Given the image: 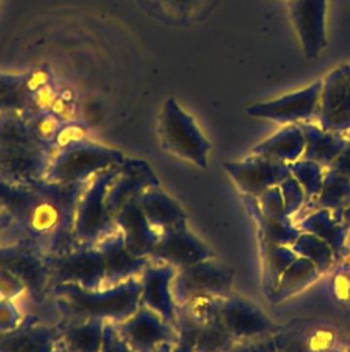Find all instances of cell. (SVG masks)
Listing matches in <instances>:
<instances>
[{
    "instance_id": "1",
    "label": "cell",
    "mask_w": 350,
    "mask_h": 352,
    "mask_svg": "<svg viewBox=\"0 0 350 352\" xmlns=\"http://www.w3.org/2000/svg\"><path fill=\"white\" fill-rule=\"evenodd\" d=\"M86 183L18 184L0 179V206L15 221L21 242L45 256L59 254L77 245L74 216Z\"/></svg>"
},
{
    "instance_id": "2",
    "label": "cell",
    "mask_w": 350,
    "mask_h": 352,
    "mask_svg": "<svg viewBox=\"0 0 350 352\" xmlns=\"http://www.w3.org/2000/svg\"><path fill=\"white\" fill-rule=\"evenodd\" d=\"M55 153L38 129L36 110L0 114V179L36 184L44 180Z\"/></svg>"
},
{
    "instance_id": "3",
    "label": "cell",
    "mask_w": 350,
    "mask_h": 352,
    "mask_svg": "<svg viewBox=\"0 0 350 352\" xmlns=\"http://www.w3.org/2000/svg\"><path fill=\"white\" fill-rule=\"evenodd\" d=\"M51 298L59 318L91 319L117 324L140 307V280L132 278L99 289L58 283L51 289Z\"/></svg>"
},
{
    "instance_id": "4",
    "label": "cell",
    "mask_w": 350,
    "mask_h": 352,
    "mask_svg": "<svg viewBox=\"0 0 350 352\" xmlns=\"http://www.w3.org/2000/svg\"><path fill=\"white\" fill-rule=\"evenodd\" d=\"M158 138L169 154L200 169L207 168L210 142L196 120L174 98H166L158 117Z\"/></svg>"
},
{
    "instance_id": "5",
    "label": "cell",
    "mask_w": 350,
    "mask_h": 352,
    "mask_svg": "<svg viewBox=\"0 0 350 352\" xmlns=\"http://www.w3.org/2000/svg\"><path fill=\"white\" fill-rule=\"evenodd\" d=\"M124 158L122 151L84 138L55 153L44 180L66 184L86 183L99 172L117 166Z\"/></svg>"
},
{
    "instance_id": "6",
    "label": "cell",
    "mask_w": 350,
    "mask_h": 352,
    "mask_svg": "<svg viewBox=\"0 0 350 352\" xmlns=\"http://www.w3.org/2000/svg\"><path fill=\"white\" fill-rule=\"evenodd\" d=\"M118 165L95 175L82 190L74 216L77 245H97L118 230L106 204Z\"/></svg>"
},
{
    "instance_id": "7",
    "label": "cell",
    "mask_w": 350,
    "mask_h": 352,
    "mask_svg": "<svg viewBox=\"0 0 350 352\" xmlns=\"http://www.w3.org/2000/svg\"><path fill=\"white\" fill-rule=\"evenodd\" d=\"M56 100L52 78L47 67L26 72L0 70V114L52 110ZM54 111V110H52Z\"/></svg>"
},
{
    "instance_id": "8",
    "label": "cell",
    "mask_w": 350,
    "mask_h": 352,
    "mask_svg": "<svg viewBox=\"0 0 350 352\" xmlns=\"http://www.w3.org/2000/svg\"><path fill=\"white\" fill-rule=\"evenodd\" d=\"M235 271L215 257L176 271L172 290L177 305L206 297L232 294Z\"/></svg>"
},
{
    "instance_id": "9",
    "label": "cell",
    "mask_w": 350,
    "mask_h": 352,
    "mask_svg": "<svg viewBox=\"0 0 350 352\" xmlns=\"http://www.w3.org/2000/svg\"><path fill=\"white\" fill-rule=\"evenodd\" d=\"M0 268L19 276L27 287V300L43 307L52 302V279L47 256L25 242L0 243ZM54 304V302H52Z\"/></svg>"
},
{
    "instance_id": "10",
    "label": "cell",
    "mask_w": 350,
    "mask_h": 352,
    "mask_svg": "<svg viewBox=\"0 0 350 352\" xmlns=\"http://www.w3.org/2000/svg\"><path fill=\"white\" fill-rule=\"evenodd\" d=\"M174 330L177 352H228L237 342L217 318V309L202 315L188 305H177Z\"/></svg>"
},
{
    "instance_id": "11",
    "label": "cell",
    "mask_w": 350,
    "mask_h": 352,
    "mask_svg": "<svg viewBox=\"0 0 350 352\" xmlns=\"http://www.w3.org/2000/svg\"><path fill=\"white\" fill-rule=\"evenodd\" d=\"M47 261L52 286L73 283L86 289L104 287V258L96 245H75L63 253L47 256Z\"/></svg>"
},
{
    "instance_id": "12",
    "label": "cell",
    "mask_w": 350,
    "mask_h": 352,
    "mask_svg": "<svg viewBox=\"0 0 350 352\" xmlns=\"http://www.w3.org/2000/svg\"><path fill=\"white\" fill-rule=\"evenodd\" d=\"M114 327L133 352H158L176 342L174 326L144 305Z\"/></svg>"
},
{
    "instance_id": "13",
    "label": "cell",
    "mask_w": 350,
    "mask_h": 352,
    "mask_svg": "<svg viewBox=\"0 0 350 352\" xmlns=\"http://www.w3.org/2000/svg\"><path fill=\"white\" fill-rule=\"evenodd\" d=\"M323 80L313 81L310 85L279 96L273 100L254 103L246 113L254 118L270 120L279 124H301L317 117Z\"/></svg>"
},
{
    "instance_id": "14",
    "label": "cell",
    "mask_w": 350,
    "mask_h": 352,
    "mask_svg": "<svg viewBox=\"0 0 350 352\" xmlns=\"http://www.w3.org/2000/svg\"><path fill=\"white\" fill-rule=\"evenodd\" d=\"M217 318L236 341L269 336L275 329V323L257 304L235 293L218 300Z\"/></svg>"
},
{
    "instance_id": "15",
    "label": "cell",
    "mask_w": 350,
    "mask_h": 352,
    "mask_svg": "<svg viewBox=\"0 0 350 352\" xmlns=\"http://www.w3.org/2000/svg\"><path fill=\"white\" fill-rule=\"evenodd\" d=\"M222 168L242 194L251 197L279 186L291 175L288 164L257 154H250L239 161H226Z\"/></svg>"
},
{
    "instance_id": "16",
    "label": "cell",
    "mask_w": 350,
    "mask_h": 352,
    "mask_svg": "<svg viewBox=\"0 0 350 352\" xmlns=\"http://www.w3.org/2000/svg\"><path fill=\"white\" fill-rule=\"evenodd\" d=\"M215 257L214 252L189 227H180L161 232L150 260L181 270L199 261Z\"/></svg>"
},
{
    "instance_id": "17",
    "label": "cell",
    "mask_w": 350,
    "mask_h": 352,
    "mask_svg": "<svg viewBox=\"0 0 350 352\" xmlns=\"http://www.w3.org/2000/svg\"><path fill=\"white\" fill-rule=\"evenodd\" d=\"M288 11L305 58H318L327 45V0H288Z\"/></svg>"
},
{
    "instance_id": "18",
    "label": "cell",
    "mask_w": 350,
    "mask_h": 352,
    "mask_svg": "<svg viewBox=\"0 0 350 352\" xmlns=\"http://www.w3.org/2000/svg\"><path fill=\"white\" fill-rule=\"evenodd\" d=\"M317 125L331 132L350 129V85L340 69L335 67L323 80Z\"/></svg>"
},
{
    "instance_id": "19",
    "label": "cell",
    "mask_w": 350,
    "mask_h": 352,
    "mask_svg": "<svg viewBox=\"0 0 350 352\" xmlns=\"http://www.w3.org/2000/svg\"><path fill=\"white\" fill-rule=\"evenodd\" d=\"M176 271L169 264L150 261L139 276L140 305L156 312L173 326L177 316V304L172 290Z\"/></svg>"
},
{
    "instance_id": "20",
    "label": "cell",
    "mask_w": 350,
    "mask_h": 352,
    "mask_svg": "<svg viewBox=\"0 0 350 352\" xmlns=\"http://www.w3.org/2000/svg\"><path fill=\"white\" fill-rule=\"evenodd\" d=\"M156 186H161L159 179L147 161L125 157L117 168L115 177L106 197L110 213L114 216L126 201L140 197L144 191Z\"/></svg>"
},
{
    "instance_id": "21",
    "label": "cell",
    "mask_w": 350,
    "mask_h": 352,
    "mask_svg": "<svg viewBox=\"0 0 350 352\" xmlns=\"http://www.w3.org/2000/svg\"><path fill=\"white\" fill-rule=\"evenodd\" d=\"M114 221L126 248L139 257L150 258L159 234L147 220L140 205V197L126 201L114 214Z\"/></svg>"
},
{
    "instance_id": "22",
    "label": "cell",
    "mask_w": 350,
    "mask_h": 352,
    "mask_svg": "<svg viewBox=\"0 0 350 352\" xmlns=\"http://www.w3.org/2000/svg\"><path fill=\"white\" fill-rule=\"evenodd\" d=\"M58 344L56 322L30 315L18 329L0 333V352H52Z\"/></svg>"
},
{
    "instance_id": "23",
    "label": "cell",
    "mask_w": 350,
    "mask_h": 352,
    "mask_svg": "<svg viewBox=\"0 0 350 352\" xmlns=\"http://www.w3.org/2000/svg\"><path fill=\"white\" fill-rule=\"evenodd\" d=\"M104 258L106 280L104 286H113L132 278H139L151 261L145 257L133 254L125 245L121 232L117 230L110 236L96 245Z\"/></svg>"
},
{
    "instance_id": "24",
    "label": "cell",
    "mask_w": 350,
    "mask_h": 352,
    "mask_svg": "<svg viewBox=\"0 0 350 352\" xmlns=\"http://www.w3.org/2000/svg\"><path fill=\"white\" fill-rule=\"evenodd\" d=\"M140 205L158 234L188 226V216L183 206L161 186L144 191L140 195Z\"/></svg>"
},
{
    "instance_id": "25",
    "label": "cell",
    "mask_w": 350,
    "mask_h": 352,
    "mask_svg": "<svg viewBox=\"0 0 350 352\" xmlns=\"http://www.w3.org/2000/svg\"><path fill=\"white\" fill-rule=\"evenodd\" d=\"M151 16L170 25H189L205 19L218 0H136Z\"/></svg>"
},
{
    "instance_id": "26",
    "label": "cell",
    "mask_w": 350,
    "mask_h": 352,
    "mask_svg": "<svg viewBox=\"0 0 350 352\" xmlns=\"http://www.w3.org/2000/svg\"><path fill=\"white\" fill-rule=\"evenodd\" d=\"M104 322L91 319L58 318L59 344L67 352H102Z\"/></svg>"
},
{
    "instance_id": "27",
    "label": "cell",
    "mask_w": 350,
    "mask_h": 352,
    "mask_svg": "<svg viewBox=\"0 0 350 352\" xmlns=\"http://www.w3.org/2000/svg\"><path fill=\"white\" fill-rule=\"evenodd\" d=\"M296 227L302 232L313 234L329 245L335 260H340L347 253L346 238L350 227L338 219L329 209L318 208L305 214L296 221Z\"/></svg>"
},
{
    "instance_id": "28",
    "label": "cell",
    "mask_w": 350,
    "mask_h": 352,
    "mask_svg": "<svg viewBox=\"0 0 350 352\" xmlns=\"http://www.w3.org/2000/svg\"><path fill=\"white\" fill-rule=\"evenodd\" d=\"M299 126L305 136V150L301 158L313 161L325 169L329 168L347 142L346 132L325 131L310 121L301 122Z\"/></svg>"
},
{
    "instance_id": "29",
    "label": "cell",
    "mask_w": 350,
    "mask_h": 352,
    "mask_svg": "<svg viewBox=\"0 0 350 352\" xmlns=\"http://www.w3.org/2000/svg\"><path fill=\"white\" fill-rule=\"evenodd\" d=\"M305 136L299 124H288L262 142L257 143L251 148V154L291 164L302 157Z\"/></svg>"
},
{
    "instance_id": "30",
    "label": "cell",
    "mask_w": 350,
    "mask_h": 352,
    "mask_svg": "<svg viewBox=\"0 0 350 352\" xmlns=\"http://www.w3.org/2000/svg\"><path fill=\"white\" fill-rule=\"evenodd\" d=\"M242 198L244 201V205L250 216L257 224L259 241L291 246L295 242V239L299 236L301 230L296 227L295 223L290 221V217H285V219L266 217L259 210L255 197L242 194Z\"/></svg>"
},
{
    "instance_id": "31",
    "label": "cell",
    "mask_w": 350,
    "mask_h": 352,
    "mask_svg": "<svg viewBox=\"0 0 350 352\" xmlns=\"http://www.w3.org/2000/svg\"><path fill=\"white\" fill-rule=\"evenodd\" d=\"M320 275V271L313 263L303 257H296L295 261H292V264L283 272L268 298L275 304L288 300L309 287Z\"/></svg>"
},
{
    "instance_id": "32",
    "label": "cell",
    "mask_w": 350,
    "mask_h": 352,
    "mask_svg": "<svg viewBox=\"0 0 350 352\" xmlns=\"http://www.w3.org/2000/svg\"><path fill=\"white\" fill-rule=\"evenodd\" d=\"M261 261H262V289L268 297L275 289L283 272L298 257L291 246L277 245L266 241H259Z\"/></svg>"
},
{
    "instance_id": "33",
    "label": "cell",
    "mask_w": 350,
    "mask_h": 352,
    "mask_svg": "<svg viewBox=\"0 0 350 352\" xmlns=\"http://www.w3.org/2000/svg\"><path fill=\"white\" fill-rule=\"evenodd\" d=\"M314 209L324 208L340 219V213L350 205V177L327 168L320 194L313 201Z\"/></svg>"
},
{
    "instance_id": "34",
    "label": "cell",
    "mask_w": 350,
    "mask_h": 352,
    "mask_svg": "<svg viewBox=\"0 0 350 352\" xmlns=\"http://www.w3.org/2000/svg\"><path fill=\"white\" fill-rule=\"evenodd\" d=\"M291 249L296 253L298 257H303L313 263L316 268L320 271V274H324L328 270H331L335 261V256L329 245L324 242L321 238L309 232L301 231L299 236L291 245Z\"/></svg>"
},
{
    "instance_id": "35",
    "label": "cell",
    "mask_w": 350,
    "mask_h": 352,
    "mask_svg": "<svg viewBox=\"0 0 350 352\" xmlns=\"http://www.w3.org/2000/svg\"><path fill=\"white\" fill-rule=\"evenodd\" d=\"M288 168H290V173L296 179V182L301 184V187L305 191V197H306L305 204L313 202L321 191L325 168H323L321 165L313 161L303 160V158H299L288 164Z\"/></svg>"
},
{
    "instance_id": "36",
    "label": "cell",
    "mask_w": 350,
    "mask_h": 352,
    "mask_svg": "<svg viewBox=\"0 0 350 352\" xmlns=\"http://www.w3.org/2000/svg\"><path fill=\"white\" fill-rule=\"evenodd\" d=\"M279 188L281 191L284 202V213L287 217H291L292 214L299 212L301 208L305 205V191L292 175H290L284 182H281L279 184Z\"/></svg>"
},
{
    "instance_id": "37",
    "label": "cell",
    "mask_w": 350,
    "mask_h": 352,
    "mask_svg": "<svg viewBox=\"0 0 350 352\" xmlns=\"http://www.w3.org/2000/svg\"><path fill=\"white\" fill-rule=\"evenodd\" d=\"M0 298L10 301L27 300V287L15 274L0 268Z\"/></svg>"
},
{
    "instance_id": "38",
    "label": "cell",
    "mask_w": 350,
    "mask_h": 352,
    "mask_svg": "<svg viewBox=\"0 0 350 352\" xmlns=\"http://www.w3.org/2000/svg\"><path fill=\"white\" fill-rule=\"evenodd\" d=\"M255 199H257L259 210L266 217H272V219H285L287 217L284 213V202H283V197H281V191H280L279 186L265 190L264 192L257 195Z\"/></svg>"
},
{
    "instance_id": "39",
    "label": "cell",
    "mask_w": 350,
    "mask_h": 352,
    "mask_svg": "<svg viewBox=\"0 0 350 352\" xmlns=\"http://www.w3.org/2000/svg\"><path fill=\"white\" fill-rule=\"evenodd\" d=\"M26 319L19 302L0 298V333H8L18 329Z\"/></svg>"
},
{
    "instance_id": "40",
    "label": "cell",
    "mask_w": 350,
    "mask_h": 352,
    "mask_svg": "<svg viewBox=\"0 0 350 352\" xmlns=\"http://www.w3.org/2000/svg\"><path fill=\"white\" fill-rule=\"evenodd\" d=\"M228 352H276V344L269 334L253 340L237 341Z\"/></svg>"
},
{
    "instance_id": "41",
    "label": "cell",
    "mask_w": 350,
    "mask_h": 352,
    "mask_svg": "<svg viewBox=\"0 0 350 352\" xmlns=\"http://www.w3.org/2000/svg\"><path fill=\"white\" fill-rule=\"evenodd\" d=\"M102 352H133L118 336L114 324L106 323Z\"/></svg>"
},
{
    "instance_id": "42",
    "label": "cell",
    "mask_w": 350,
    "mask_h": 352,
    "mask_svg": "<svg viewBox=\"0 0 350 352\" xmlns=\"http://www.w3.org/2000/svg\"><path fill=\"white\" fill-rule=\"evenodd\" d=\"M21 242L19 232L12 217L0 206V243Z\"/></svg>"
},
{
    "instance_id": "43",
    "label": "cell",
    "mask_w": 350,
    "mask_h": 352,
    "mask_svg": "<svg viewBox=\"0 0 350 352\" xmlns=\"http://www.w3.org/2000/svg\"><path fill=\"white\" fill-rule=\"evenodd\" d=\"M346 135H347V142L329 168L350 177V129L346 131Z\"/></svg>"
},
{
    "instance_id": "44",
    "label": "cell",
    "mask_w": 350,
    "mask_h": 352,
    "mask_svg": "<svg viewBox=\"0 0 350 352\" xmlns=\"http://www.w3.org/2000/svg\"><path fill=\"white\" fill-rule=\"evenodd\" d=\"M340 220L350 227V205L347 208H345L343 212L340 213Z\"/></svg>"
},
{
    "instance_id": "45",
    "label": "cell",
    "mask_w": 350,
    "mask_h": 352,
    "mask_svg": "<svg viewBox=\"0 0 350 352\" xmlns=\"http://www.w3.org/2000/svg\"><path fill=\"white\" fill-rule=\"evenodd\" d=\"M340 69H342V72H343V74H345V77H346V80L350 85V65H342Z\"/></svg>"
},
{
    "instance_id": "46",
    "label": "cell",
    "mask_w": 350,
    "mask_h": 352,
    "mask_svg": "<svg viewBox=\"0 0 350 352\" xmlns=\"http://www.w3.org/2000/svg\"><path fill=\"white\" fill-rule=\"evenodd\" d=\"M158 352H177L176 351V348H174V345H167V346H165V348H162V349H159Z\"/></svg>"
},
{
    "instance_id": "47",
    "label": "cell",
    "mask_w": 350,
    "mask_h": 352,
    "mask_svg": "<svg viewBox=\"0 0 350 352\" xmlns=\"http://www.w3.org/2000/svg\"><path fill=\"white\" fill-rule=\"evenodd\" d=\"M52 352H67V351H66L60 344H58V345L54 348V351H52Z\"/></svg>"
},
{
    "instance_id": "48",
    "label": "cell",
    "mask_w": 350,
    "mask_h": 352,
    "mask_svg": "<svg viewBox=\"0 0 350 352\" xmlns=\"http://www.w3.org/2000/svg\"><path fill=\"white\" fill-rule=\"evenodd\" d=\"M0 1H1V0H0Z\"/></svg>"
}]
</instances>
